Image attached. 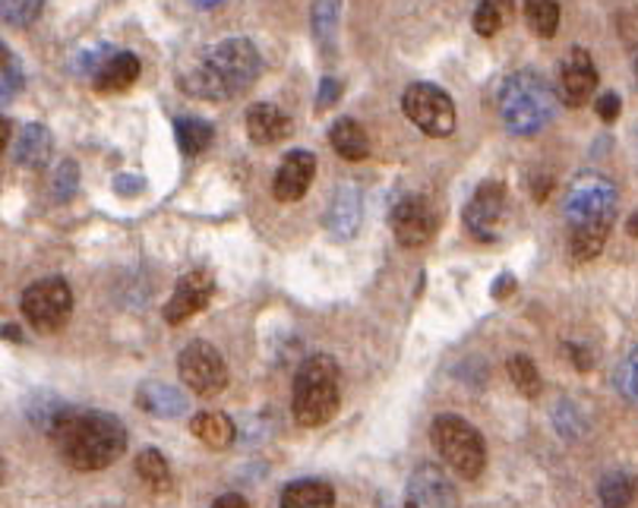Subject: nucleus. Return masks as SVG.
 <instances>
[{
  "mask_svg": "<svg viewBox=\"0 0 638 508\" xmlns=\"http://www.w3.org/2000/svg\"><path fill=\"white\" fill-rule=\"evenodd\" d=\"M329 142L332 149H335L342 159H348V162H360V159H367V152H370V139L364 133V127H360L357 120H352V117H338V120L332 123Z\"/></svg>",
  "mask_w": 638,
  "mask_h": 508,
  "instance_id": "21",
  "label": "nucleus"
},
{
  "mask_svg": "<svg viewBox=\"0 0 638 508\" xmlns=\"http://www.w3.org/2000/svg\"><path fill=\"white\" fill-rule=\"evenodd\" d=\"M51 145H54V139L47 133V127L29 123V127H23L17 145H13V159L23 167H45L47 159H51Z\"/></svg>",
  "mask_w": 638,
  "mask_h": 508,
  "instance_id": "22",
  "label": "nucleus"
},
{
  "mask_svg": "<svg viewBox=\"0 0 638 508\" xmlns=\"http://www.w3.org/2000/svg\"><path fill=\"white\" fill-rule=\"evenodd\" d=\"M550 184H553L550 177H544V181H541V177H534V184H531V190H534V199H538V203L550 196Z\"/></svg>",
  "mask_w": 638,
  "mask_h": 508,
  "instance_id": "41",
  "label": "nucleus"
},
{
  "mask_svg": "<svg viewBox=\"0 0 638 508\" xmlns=\"http://www.w3.org/2000/svg\"><path fill=\"white\" fill-rule=\"evenodd\" d=\"M566 350H569V357L575 360V367H578V370H582V372L592 370L594 357H592V354H588V350H585V347H582V345H569Z\"/></svg>",
  "mask_w": 638,
  "mask_h": 508,
  "instance_id": "37",
  "label": "nucleus"
},
{
  "mask_svg": "<svg viewBox=\"0 0 638 508\" xmlns=\"http://www.w3.org/2000/svg\"><path fill=\"white\" fill-rule=\"evenodd\" d=\"M0 13H3V23L25 29L39 20L42 13V0H0Z\"/></svg>",
  "mask_w": 638,
  "mask_h": 508,
  "instance_id": "31",
  "label": "nucleus"
},
{
  "mask_svg": "<svg viewBox=\"0 0 638 508\" xmlns=\"http://www.w3.org/2000/svg\"><path fill=\"white\" fill-rule=\"evenodd\" d=\"M47 440L73 471H105L127 452V430L120 417L86 408H64L47 426Z\"/></svg>",
  "mask_w": 638,
  "mask_h": 508,
  "instance_id": "1",
  "label": "nucleus"
},
{
  "mask_svg": "<svg viewBox=\"0 0 638 508\" xmlns=\"http://www.w3.org/2000/svg\"><path fill=\"white\" fill-rule=\"evenodd\" d=\"M512 288H516V278H512V275H499L497 281H494V288H490V294H494L497 301H506V298L512 294Z\"/></svg>",
  "mask_w": 638,
  "mask_h": 508,
  "instance_id": "38",
  "label": "nucleus"
},
{
  "mask_svg": "<svg viewBox=\"0 0 638 508\" xmlns=\"http://www.w3.org/2000/svg\"><path fill=\"white\" fill-rule=\"evenodd\" d=\"M569 253L575 262L601 256L616 218V186L601 174H582L566 193Z\"/></svg>",
  "mask_w": 638,
  "mask_h": 508,
  "instance_id": "3",
  "label": "nucleus"
},
{
  "mask_svg": "<svg viewBox=\"0 0 638 508\" xmlns=\"http://www.w3.org/2000/svg\"><path fill=\"white\" fill-rule=\"evenodd\" d=\"M616 389H619V394H623L626 401L638 404V347L619 364V370H616Z\"/></svg>",
  "mask_w": 638,
  "mask_h": 508,
  "instance_id": "32",
  "label": "nucleus"
},
{
  "mask_svg": "<svg viewBox=\"0 0 638 508\" xmlns=\"http://www.w3.org/2000/svg\"><path fill=\"white\" fill-rule=\"evenodd\" d=\"M20 89H23L20 64H17V57L10 54V47H3V101H10Z\"/></svg>",
  "mask_w": 638,
  "mask_h": 508,
  "instance_id": "34",
  "label": "nucleus"
},
{
  "mask_svg": "<svg viewBox=\"0 0 638 508\" xmlns=\"http://www.w3.org/2000/svg\"><path fill=\"white\" fill-rule=\"evenodd\" d=\"M404 117L424 130L426 137H450L455 130V105L440 86L433 83H414L402 95Z\"/></svg>",
  "mask_w": 638,
  "mask_h": 508,
  "instance_id": "8",
  "label": "nucleus"
},
{
  "mask_svg": "<svg viewBox=\"0 0 638 508\" xmlns=\"http://www.w3.org/2000/svg\"><path fill=\"white\" fill-rule=\"evenodd\" d=\"M430 440L436 445V452L443 455V462L465 480H477L487 467V445L484 436L474 430L465 417L458 414H440L430 426Z\"/></svg>",
  "mask_w": 638,
  "mask_h": 508,
  "instance_id": "6",
  "label": "nucleus"
},
{
  "mask_svg": "<svg viewBox=\"0 0 638 508\" xmlns=\"http://www.w3.org/2000/svg\"><path fill=\"white\" fill-rule=\"evenodd\" d=\"M76 184H79V167L76 162H61V167L54 171V196L64 203V199H71L73 193H76Z\"/></svg>",
  "mask_w": 638,
  "mask_h": 508,
  "instance_id": "33",
  "label": "nucleus"
},
{
  "mask_svg": "<svg viewBox=\"0 0 638 508\" xmlns=\"http://www.w3.org/2000/svg\"><path fill=\"white\" fill-rule=\"evenodd\" d=\"M326 228L338 240H352L360 228V193L357 186L342 184L326 208Z\"/></svg>",
  "mask_w": 638,
  "mask_h": 508,
  "instance_id": "17",
  "label": "nucleus"
},
{
  "mask_svg": "<svg viewBox=\"0 0 638 508\" xmlns=\"http://www.w3.org/2000/svg\"><path fill=\"white\" fill-rule=\"evenodd\" d=\"M512 17H516V0H480L474 10V32L484 39H494Z\"/></svg>",
  "mask_w": 638,
  "mask_h": 508,
  "instance_id": "24",
  "label": "nucleus"
},
{
  "mask_svg": "<svg viewBox=\"0 0 638 508\" xmlns=\"http://www.w3.org/2000/svg\"><path fill=\"white\" fill-rule=\"evenodd\" d=\"M342 404V386H338V364L329 354H313L294 372V392H291V411L301 426H323L329 423Z\"/></svg>",
  "mask_w": 638,
  "mask_h": 508,
  "instance_id": "5",
  "label": "nucleus"
},
{
  "mask_svg": "<svg viewBox=\"0 0 638 508\" xmlns=\"http://www.w3.org/2000/svg\"><path fill=\"white\" fill-rule=\"evenodd\" d=\"M177 372L190 392L199 398H215L228 386V364L209 342H190L177 357Z\"/></svg>",
  "mask_w": 638,
  "mask_h": 508,
  "instance_id": "9",
  "label": "nucleus"
},
{
  "mask_svg": "<svg viewBox=\"0 0 638 508\" xmlns=\"http://www.w3.org/2000/svg\"><path fill=\"white\" fill-rule=\"evenodd\" d=\"M260 69V51L250 39H225L199 54V61L181 76V86L187 95L206 101H228L247 93L257 83Z\"/></svg>",
  "mask_w": 638,
  "mask_h": 508,
  "instance_id": "2",
  "label": "nucleus"
},
{
  "mask_svg": "<svg viewBox=\"0 0 638 508\" xmlns=\"http://www.w3.org/2000/svg\"><path fill=\"white\" fill-rule=\"evenodd\" d=\"M626 231L632 234V237H638V212L629 218V225H626Z\"/></svg>",
  "mask_w": 638,
  "mask_h": 508,
  "instance_id": "44",
  "label": "nucleus"
},
{
  "mask_svg": "<svg viewBox=\"0 0 638 508\" xmlns=\"http://www.w3.org/2000/svg\"><path fill=\"white\" fill-rule=\"evenodd\" d=\"M594 108H597V115L601 120H607V123H614L616 117H619V108H623V101H619V95L616 93H604L597 101H594Z\"/></svg>",
  "mask_w": 638,
  "mask_h": 508,
  "instance_id": "36",
  "label": "nucleus"
},
{
  "mask_svg": "<svg viewBox=\"0 0 638 508\" xmlns=\"http://www.w3.org/2000/svg\"><path fill=\"white\" fill-rule=\"evenodd\" d=\"M509 379H512V386H516L519 394H525V398H538L541 389H544L541 372H538V367H534V360H531V357H525V354L509 357Z\"/></svg>",
  "mask_w": 638,
  "mask_h": 508,
  "instance_id": "30",
  "label": "nucleus"
},
{
  "mask_svg": "<svg viewBox=\"0 0 638 508\" xmlns=\"http://www.w3.org/2000/svg\"><path fill=\"white\" fill-rule=\"evenodd\" d=\"M213 508H247V499H244V496H237V493H228V496L215 499Z\"/></svg>",
  "mask_w": 638,
  "mask_h": 508,
  "instance_id": "40",
  "label": "nucleus"
},
{
  "mask_svg": "<svg viewBox=\"0 0 638 508\" xmlns=\"http://www.w3.org/2000/svg\"><path fill=\"white\" fill-rule=\"evenodd\" d=\"M140 57L137 54H130V51H118V54H108L105 61H101V67L95 69L93 83L98 93L111 95V93H123V89H130L137 79H140Z\"/></svg>",
  "mask_w": 638,
  "mask_h": 508,
  "instance_id": "16",
  "label": "nucleus"
},
{
  "mask_svg": "<svg viewBox=\"0 0 638 508\" xmlns=\"http://www.w3.org/2000/svg\"><path fill=\"white\" fill-rule=\"evenodd\" d=\"M193 7H199V10H215V7H221L225 0H190Z\"/></svg>",
  "mask_w": 638,
  "mask_h": 508,
  "instance_id": "42",
  "label": "nucleus"
},
{
  "mask_svg": "<svg viewBox=\"0 0 638 508\" xmlns=\"http://www.w3.org/2000/svg\"><path fill=\"white\" fill-rule=\"evenodd\" d=\"M313 177H316V155L307 149H294L291 155H284L272 193L279 203H298V199H304Z\"/></svg>",
  "mask_w": 638,
  "mask_h": 508,
  "instance_id": "14",
  "label": "nucleus"
},
{
  "mask_svg": "<svg viewBox=\"0 0 638 508\" xmlns=\"http://www.w3.org/2000/svg\"><path fill=\"white\" fill-rule=\"evenodd\" d=\"M525 20L534 35L553 39L560 29V3L556 0H525Z\"/></svg>",
  "mask_w": 638,
  "mask_h": 508,
  "instance_id": "27",
  "label": "nucleus"
},
{
  "mask_svg": "<svg viewBox=\"0 0 638 508\" xmlns=\"http://www.w3.org/2000/svg\"><path fill=\"white\" fill-rule=\"evenodd\" d=\"M335 489L326 480H294L282 489V508H332Z\"/></svg>",
  "mask_w": 638,
  "mask_h": 508,
  "instance_id": "23",
  "label": "nucleus"
},
{
  "mask_svg": "<svg viewBox=\"0 0 638 508\" xmlns=\"http://www.w3.org/2000/svg\"><path fill=\"white\" fill-rule=\"evenodd\" d=\"M638 484L632 474H626V471H614V474H607L601 486H597V496H601V506L604 508H629L632 506V499H636Z\"/></svg>",
  "mask_w": 638,
  "mask_h": 508,
  "instance_id": "26",
  "label": "nucleus"
},
{
  "mask_svg": "<svg viewBox=\"0 0 638 508\" xmlns=\"http://www.w3.org/2000/svg\"><path fill=\"white\" fill-rule=\"evenodd\" d=\"M411 493L418 502L430 508H455L458 506V493L450 484V477L436 467V464H421L411 477Z\"/></svg>",
  "mask_w": 638,
  "mask_h": 508,
  "instance_id": "15",
  "label": "nucleus"
},
{
  "mask_svg": "<svg viewBox=\"0 0 638 508\" xmlns=\"http://www.w3.org/2000/svg\"><path fill=\"white\" fill-rule=\"evenodd\" d=\"M636 76H638V64H636Z\"/></svg>",
  "mask_w": 638,
  "mask_h": 508,
  "instance_id": "46",
  "label": "nucleus"
},
{
  "mask_svg": "<svg viewBox=\"0 0 638 508\" xmlns=\"http://www.w3.org/2000/svg\"><path fill=\"white\" fill-rule=\"evenodd\" d=\"M142 186L145 184H142L140 177H118V181H115V190H118L120 196H137Z\"/></svg>",
  "mask_w": 638,
  "mask_h": 508,
  "instance_id": "39",
  "label": "nucleus"
},
{
  "mask_svg": "<svg viewBox=\"0 0 638 508\" xmlns=\"http://www.w3.org/2000/svg\"><path fill=\"white\" fill-rule=\"evenodd\" d=\"M174 133H177V142L187 155H199V152L209 149V142L215 139V127L203 117H177Z\"/></svg>",
  "mask_w": 638,
  "mask_h": 508,
  "instance_id": "25",
  "label": "nucleus"
},
{
  "mask_svg": "<svg viewBox=\"0 0 638 508\" xmlns=\"http://www.w3.org/2000/svg\"><path fill=\"white\" fill-rule=\"evenodd\" d=\"M506 225V186L499 181H487L474 190L472 203L465 206V228L472 237L494 244Z\"/></svg>",
  "mask_w": 638,
  "mask_h": 508,
  "instance_id": "10",
  "label": "nucleus"
},
{
  "mask_svg": "<svg viewBox=\"0 0 638 508\" xmlns=\"http://www.w3.org/2000/svg\"><path fill=\"white\" fill-rule=\"evenodd\" d=\"M137 408L145 411V414L159 417V420H174V417L187 414V394L177 392L174 386H165V382H142L137 389Z\"/></svg>",
  "mask_w": 638,
  "mask_h": 508,
  "instance_id": "19",
  "label": "nucleus"
},
{
  "mask_svg": "<svg viewBox=\"0 0 638 508\" xmlns=\"http://www.w3.org/2000/svg\"><path fill=\"white\" fill-rule=\"evenodd\" d=\"M338 13H342V0H313V35L326 51L335 42Z\"/></svg>",
  "mask_w": 638,
  "mask_h": 508,
  "instance_id": "29",
  "label": "nucleus"
},
{
  "mask_svg": "<svg viewBox=\"0 0 638 508\" xmlns=\"http://www.w3.org/2000/svg\"><path fill=\"white\" fill-rule=\"evenodd\" d=\"M389 221H392V234L399 237L402 247H424L426 240L436 234L440 212L426 196H404L396 203Z\"/></svg>",
  "mask_w": 638,
  "mask_h": 508,
  "instance_id": "11",
  "label": "nucleus"
},
{
  "mask_svg": "<svg viewBox=\"0 0 638 508\" xmlns=\"http://www.w3.org/2000/svg\"><path fill=\"white\" fill-rule=\"evenodd\" d=\"M247 137L253 139L257 145H272L291 137V117L284 115L282 108L260 101L247 108Z\"/></svg>",
  "mask_w": 638,
  "mask_h": 508,
  "instance_id": "18",
  "label": "nucleus"
},
{
  "mask_svg": "<svg viewBox=\"0 0 638 508\" xmlns=\"http://www.w3.org/2000/svg\"><path fill=\"white\" fill-rule=\"evenodd\" d=\"M3 335H7V338H13V342H20V338H23L17 325H3Z\"/></svg>",
  "mask_w": 638,
  "mask_h": 508,
  "instance_id": "43",
  "label": "nucleus"
},
{
  "mask_svg": "<svg viewBox=\"0 0 638 508\" xmlns=\"http://www.w3.org/2000/svg\"><path fill=\"white\" fill-rule=\"evenodd\" d=\"M215 294V275L209 269H193L177 281L171 301L165 303V323L181 325L190 316H196L199 310H206Z\"/></svg>",
  "mask_w": 638,
  "mask_h": 508,
  "instance_id": "12",
  "label": "nucleus"
},
{
  "mask_svg": "<svg viewBox=\"0 0 638 508\" xmlns=\"http://www.w3.org/2000/svg\"><path fill=\"white\" fill-rule=\"evenodd\" d=\"M556 115V95L547 86L544 76L534 69L512 73L499 89V117L509 133L516 137H534Z\"/></svg>",
  "mask_w": 638,
  "mask_h": 508,
  "instance_id": "4",
  "label": "nucleus"
},
{
  "mask_svg": "<svg viewBox=\"0 0 638 508\" xmlns=\"http://www.w3.org/2000/svg\"><path fill=\"white\" fill-rule=\"evenodd\" d=\"M338 95H342V83H338V79H332V76H326V79L320 83L316 108H320V111H326V108H332V105L338 101Z\"/></svg>",
  "mask_w": 638,
  "mask_h": 508,
  "instance_id": "35",
  "label": "nucleus"
},
{
  "mask_svg": "<svg viewBox=\"0 0 638 508\" xmlns=\"http://www.w3.org/2000/svg\"><path fill=\"white\" fill-rule=\"evenodd\" d=\"M594 89H597V69H594L592 54L585 47H572V54L563 64L560 73V93L569 108H582L592 101Z\"/></svg>",
  "mask_w": 638,
  "mask_h": 508,
  "instance_id": "13",
  "label": "nucleus"
},
{
  "mask_svg": "<svg viewBox=\"0 0 638 508\" xmlns=\"http://www.w3.org/2000/svg\"><path fill=\"white\" fill-rule=\"evenodd\" d=\"M404 508H421V506H418V502H414V499H411V502H408V506H404Z\"/></svg>",
  "mask_w": 638,
  "mask_h": 508,
  "instance_id": "45",
  "label": "nucleus"
},
{
  "mask_svg": "<svg viewBox=\"0 0 638 508\" xmlns=\"http://www.w3.org/2000/svg\"><path fill=\"white\" fill-rule=\"evenodd\" d=\"M20 306H23V316L35 332L54 335L67 325L73 313L71 284L64 278H42V281L25 288Z\"/></svg>",
  "mask_w": 638,
  "mask_h": 508,
  "instance_id": "7",
  "label": "nucleus"
},
{
  "mask_svg": "<svg viewBox=\"0 0 638 508\" xmlns=\"http://www.w3.org/2000/svg\"><path fill=\"white\" fill-rule=\"evenodd\" d=\"M137 474H140V480H145L155 493L171 489V467H167L165 455H162L159 448H142L140 455H137Z\"/></svg>",
  "mask_w": 638,
  "mask_h": 508,
  "instance_id": "28",
  "label": "nucleus"
},
{
  "mask_svg": "<svg viewBox=\"0 0 638 508\" xmlns=\"http://www.w3.org/2000/svg\"><path fill=\"white\" fill-rule=\"evenodd\" d=\"M190 433L199 442H206L215 452L228 448L237 440L235 420L228 414H221V411H203V414L193 417L190 420Z\"/></svg>",
  "mask_w": 638,
  "mask_h": 508,
  "instance_id": "20",
  "label": "nucleus"
}]
</instances>
